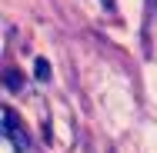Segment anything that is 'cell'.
I'll return each mask as SVG.
<instances>
[{"label": "cell", "instance_id": "obj_1", "mask_svg": "<svg viewBox=\"0 0 157 153\" xmlns=\"http://www.w3.org/2000/svg\"><path fill=\"white\" fill-rule=\"evenodd\" d=\"M3 137L13 143V150L17 153H27V130L20 126V117H17V110L13 107H3Z\"/></svg>", "mask_w": 157, "mask_h": 153}, {"label": "cell", "instance_id": "obj_2", "mask_svg": "<svg viewBox=\"0 0 157 153\" xmlns=\"http://www.w3.org/2000/svg\"><path fill=\"white\" fill-rule=\"evenodd\" d=\"M3 83H7V90H20V87H24V77H20V73H17V70H7V73H3Z\"/></svg>", "mask_w": 157, "mask_h": 153}, {"label": "cell", "instance_id": "obj_3", "mask_svg": "<svg viewBox=\"0 0 157 153\" xmlns=\"http://www.w3.org/2000/svg\"><path fill=\"white\" fill-rule=\"evenodd\" d=\"M33 73H37V80H40V83H47V80H50V63L40 57V60L33 63Z\"/></svg>", "mask_w": 157, "mask_h": 153}]
</instances>
